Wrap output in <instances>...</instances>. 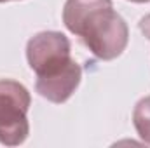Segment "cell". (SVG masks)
<instances>
[{"instance_id":"cell-1","label":"cell","mask_w":150,"mask_h":148,"mask_svg":"<svg viewBox=\"0 0 150 148\" xmlns=\"http://www.w3.org/2000/svg\"><path fill=\"white\" fill-rule=\"evenodd\" d=\"M63 23L103 61L119 58L129 40L127 25L113 11L112 0H67Z\"/></svg>"},{"instance_id":"cell-2","label":"cell","mask_w":150,"mask_h":148,"mask_svg":"<svg viewBox=\"0 0 150 148\" xmlns=\"http://www.w3.org/2000/svg\"><path fill=\"white\" fill-rule=\"evenodd\" d=\"M28 89L11 78L0 80V143L7 147L21 145L30 134L26 113L30 110Z\"/></svg>"},{"instance_id":"cell-3","label":"cell","mask_w":150,"mask_h":148,"mask_svg":"<svg viewBox=\"0 0 150 148\" xmlns=\"http://www.w3.org/2000/svg\"><path fill=\"white\" fill-rule=\"evenodd\" d=\"M26 59L37 75L51 73L72 59L70 40L59 32H40L26 44Z\"/></svg>"},{"instance_id":"cell-4","label":"cell","mask_w":150,"mask_h":148,"mask_svg":"<svg viewBox=\"0 0 150 148\" xmlns=\"http://www.w3.org/2000/svg\"><path fill=\"white\" fill-rule=\"evenodd\" d=\"M80 78H82L80 65L75 59H70L67 65L51 73L37 75L35 89L47 101L61 105L75 92V89L80 84Z\"/></svg>"},{"instance_id":"cell-5","label":"cell","mask_w":150,"mask_h":148,"mask_svg":"<svg viewBox=\"0 0 150 148\" xmlns=\"http://www.w3.org/2000/svg\"><path fill=\"white\" fill-rule=\"evenodd\" d=\"M133 124L138 136L150 145V96L142 98L133 110Z\"/></svg>"},{"instance_id":"cell-6","label":"cell","mask_w":150,"mask_h":148,"mask_svg":"<svg viewBox=\"0 0 150 148\" xmlns=\"http://www.w3.org/2000/svg\"><path fill=\"white\" fill-rule=\"evenodd\" d=\"M140 32L150 40V14H147L145 18L140 19Z\"/></svg>"},{"instance_id":"cell-7","label":"cell","mask_w":150,"mask_h":148,"mask_svg":"<svg viewBox=\"0 0 150 148\" xmlns=\"http://www.w3.org/2000/svg\"><path fill=\"white\" fill-rule=\"evenodd\" d=\"M131 2H136V4H147L150 0H131Z\"/></svg>"},{"instance_id":"cell-8","label":"cell","mask_w":150,"mask_h":148,"mask_svg":"<svg viewBox=\"0 0 150 148\" xmlns=\"http://www.w3.org/2000/svg\"><path fill=\"white\" fill-rule=\"evenodd\" d=\"M0 2H5V0H0Z\"/></svg>"},{"instance_id":"cell-9","label":"cell","mask_w":150,"mask_h":148,"mask_svg":"<svg viewBox=\"0 0 150 148\" xmlns=\"http://www.w3.org/2000/svg\"><path fill=\"white\" fill-rule=\"evenodd\" d=\"M5 2H9V0H5Z\"/></svg>"}]
</instances>
